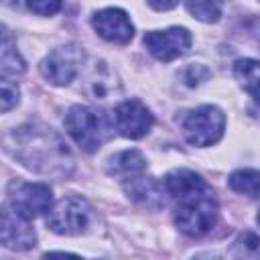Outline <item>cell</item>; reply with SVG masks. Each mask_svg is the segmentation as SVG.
<instances>
[{
  "label": "cell",
  "instance_id": "52a82bcc",
  "mask_svg": "<svg viewBox=\"0 0 260 260\" xmlns=\"http://www.w3.org/2000/svg\"><path fill=\"white\" fill-rule=\"evenodd\" d=\"M6 203L26 219H35L51 211L53 193L45 183H10Z\"/></svg>",
  "mask_w": 260,
  "mask_h": 260
},
{
  "label": "cell",
  "instance_id": "6da1fadb",
  "mask_svg": "<svg viewBox=\"0 0 260 260\" xmlns=\"http://www.w3.org/2000/svg\"><path fill=\"white\" fill-rule=\"evenodd\" d=\"M4 148L39 175L65 179L73 171V156L65 140L45 124H24L6 132Z\"/></svg>",
  "mask_w": 260,
  "mask_h": 260
},
{
  "label": "cell",
  "instance_id": "5bb4252c",
  "mask_svg": "<svg viewBox=\"0 0 260 260\" xmlns=\"http://www.w3.org/2000/svg\"><path fill=\"white\" fill-rule=\"evenodd\" d=\"M146 171V158L140 150L130 148V150H120L108 160V175L126 181L130 177L142 175Z\"/></svg>",
  "mask_w": 260,
  "mask_h": 260
},
{
  "label": "cell",
  "instance_id": "ffe728a7",
  "mask_svg": "<svg viewBox=\"0 0 260 260\" xmlns=\"http://www.w3.org/2000/svg\"><path fill=\"white\" fill-rule=\"evenodd\" d=\"M0 91H2V112H8L12 110L16 104H18V98H20V89H18V83L16 81H10L8 77H2L0 81Z\"/></svg>",
  "mask_w": 260,
  "mask_h": 260
},
{
  "label": "cell",
  "instance_id": "5b68a950",
  "mask_svg": "<svg viewBox=\"0 0 260 260\" xmlns=\"http://www.w3.org/2000/svg\"><path fill=\"white\" fill-rule=\"evenodd\" d=\"M91 221V205L77 195H67L57 201L49 215L47 228L59 236H79L87 230Z\"/></svg>",
  "mask_w": 260,
  "mask_h": 260
},
{
  "label": "cell",
  "instance_id": "9a60e30c",
  "mask_svg": "<svg viewBox=\"0 0 260 260\" xmlns=\"http://www.w3.org/2000/svg\"><path fill=\"white\" fill-rule=\"evenodd\" d=\"M234 77L238 83L254 98V102L260 108V61L244 57L234 63Z\"/></svg>",
  "mask_w": 260,
  "mask_h": 260
},
{
  "label": "cell",
  "instance_id": "7c38bea8",
  "mask_svg": "<svg viewBox=\"0 0 260 260\" xmlns=\"http://www.w3.org/2000/svg\"><path fill=\"white\" fill-rule=\"evenodd\" d=\"M124 193L128 195L130 201H134L140 207L148 209H158L165 205V183H158L154 177H144L136 175L124 181Z\"/></svg>",
  "mask_w": 260,
  "mask_h": 260
},
{
  "label": "cell",
  "instance_id": "2e32d148",
  "mask_svg": "<svg viewBox=\"0 0 260 260\" xmlns=\"http://www.w3.org/2000/svg\"><path fill=\"white\" fill-rule=\"evenodd\" d=\"M0 69H2V77H16L22 75L26 65L20 57V53L16 51L8 30H4L2 35V57H0Z\"/></svg>",
  "mask_w": 260,
  "mask_h": 260
},
{
  "label": "cell",
  "instance_id": "ac0fdd59",
  "mask_svg": "<svg viewBox=\"0 0 260 260\" xmlns=\"http://www.w3.org/2000/svg\"><path fill=\"white\" fill-rule=\"evenodd\" d=\"M187 12L201 22H217L221 18V0H185Z\"/></svg>",
  "mask_w": 260,
  "mask_h": 260
},
{
  "label": "cell",
  "instance_id": "8992f818",
  "mask_svg": "<svg viewBox=\"0 0 260 260\" xmlns=\"http://www.w3.org/2000/svg\"><path fill=\"white\" fill-rule=\"evenodd\" d=\"M83 49L79 45H61L41 61V75L53 85H69L83 65Z\"/></svg>",
  "mask_w": 260,
  "mask_h": 260
},
{
  "label": "cell",
  "instance_id": "cb8c5ba5",
  "mask_svg": "<svg viewBox=\"0 0 260 260\" xmlns=\"http://www.w3.org/2000/svg\"><path fill=\"white\" fill-rule=\"evenodd\" d=\"M256 221H258V225H260V209H258V215H256Z\"/></svg>",
  "mask_w": 260,
  "mask_h": 260
},
{
  "label": "cell",
  "instance_id": "44dd1931",
  "mask_svg": "<svg viewBox=\"0 0 260 260\" xmlns=\"http://www.w3.org/2000/svg\"><path fill=\"white\" fill-rule=\"evenodd\" d=\"M26 6L41 16H53L61 8V0H26Z\"/></svg>",
  "mask_w": 260,
  "mask_h": 260
},
{
  "label": "cell",
  "instance_id": "3957f363",
  "mask_svg": "<svg viewBox=\"0 0 260 260\" xmlns=\"http://www.w3.org/2000/svg\"><path fill=\"white\" fill-rule=\"evenodd\" d=\"M65 128L79 148H83L85 152H95L104 142L110 140L114 124L110 122L106 112L77 104L69 108L65 116Z\"/></svg>",
  "mask_w": 260,
  "mask_h": 260
},
{
  "label": "cell",
  "instance_id": "8fae6325",
  "mask_svg": "<svg viewBox=\"0 0 260 260\" xmlns=\"http://www.w3.org/2000/svg\"><path fill=\"white\" fill-rule=\"evenodd\" d=\"M91 26L104 41H110L116 45H126L134 37V24L130 22L128 14L122 8L98 10L91 16Z\"/></svg>",
  "mask_w": 260,
  "mask_h": 260
},
{
  "label": "cell",
  "instance_id": "603a6c76",
  "mask_svg": "<svg viewBox=\"0 0 260 260\" xmlns=\"http://www.w3.org/2000/svg\"><path fill=\"white\" fill-rule=\"evenodd\" d=\"M154 10H171V8H175L177 4H179V0H146Z\"/></svg>",
  "mask_w": 260,
  "mask_h": 260
},
{
  "label": "cell",
  "instance_id": "d6986e66",
  "mask_svg": "<svg viewBox=\"0 0 260 260\" xmlns=\"http://www.w3.org/2000/svg\"><path fill=\"white\" fill-rule=\"evenodd\" d=\"M234 258H260V236L254 232H242L230 246Z\"/></svg>",
  "mask_w": 260,
  "mask_h": 260
},
{
  "label": "cell",
  "instance_id": "e0dca14e",
  "mask_svg": "<svg viewBox=\"0 0 260 260\" xmlns=\"http://www.w3.org/2000/svg\"><path fill=\"white\" fill-rule=\"evenodd\" d=\"M228 185L236 193H242L248 197H260V171H254V169L234 171L228 179Z\"/></svg>",
  "mask_w": 260,
  "mask_h": 260
},
{
  "label": "cell",
  "instance_id": "277c9868",
  "mask_svg": "<svg viewBox=\"0 0 260 260\" xmlns=\"http://www.w3.org/2000/svg\"><path fill=\"white\" fill-rule=\"evenodd\" d=\"M181 130L189 144L199 148L211 146L223 136L225 116L217 106L205 104L181 116Z\"/></svg>",
  "mask_w": 260,
  "mask_h": 260
},
{
  "label": "cell",
  "instance_id": "9c48e42d",
  "mask_svg": "<svg viewBox=\"0 0 260 260\" xmlns=\"http://www.w3.org/2000/svg\"><path fill=\"white\" fill-rule=\"evenodd\" d=\"M152 124H154V118H152L150 110L140 100H126V102L118 104V108L114 112L116 130L124 138H130V140L144 138L152 130Z\"/></svg>",
  "mask_w": 260,
  "mask_h": 260
},
{
  "label": "cell",
  "instance_id": "7a4b0ae2",
  "mask_svg": "<svg viewBox=\"0 0 260 260\" xmlns=\"http://www.w3.org/2000/svg\"><path fill=\"white\" fill-rule=\"evenodd\" d=\"M165 189L175 199V223L189 238H203L217 221V201L209 183L189 169H175L165 177Z\"/></svg>",
  "mask_w": 260,
  "mask_h": 260
},
{
  "label": "cell",
  "instance_id": "ba28073f",
  "mask_svg": "<svg viewBox=\"0 0 260 260\" xmlns=\"http://www.w3.org/2000/svg\"><path fill=\"white\" fill-rule=\"evenodd\" d=\"M148 53L158 61H173L183 57L191 49V32L183 26H171L165 30H150L142 39Z\"/></svg>",
  "mask_w": 260,
  "mask_h": 260
},
{
  "label": "cell",
  "instance_id": "4fadbf2b",
  "mask_svg": "<svg viewBox=\"0 0 260 260\" xmlns=\"http://www.w3.org/2000/svg\"><path fill=\"white\" fill-rule=\"evenodd\" d=\"M83 91L87 98H91L95 102H104L120 91V81H118L116 73L108 67V63L95 61L85 75Z\"/></svg>",
  "mask_w": 260,
  "mask_h": 260
},
{
  "label": "cell",
  "instance_id": "30bf717a",
  "mask_svg": "<svg viewBox=\"0 0 260 260\" xmlns=\"http://www.w3.org/2000/svg\"><path fill=\"white\" fill-rule=\"evenodd\" d=\"M32 219H26L24 215L16 213L8 203L2 207V219H0V240L4 248L22 252L30 250L37 244V234L30 223Z\"/></svg>",
  "mask_w": 260,
  "mask_h": 260
},
{
  "label": "cell",
  "instance_id": "7402d4cb",
  "mask_svg": "<svg viewBox=\"0 0 260 260\" xmlns=\"http://www.w3.org/2000/svg\"><path fill=\"white\" fill-rule=\"evenodd\" d=\"M209 77V71H207V67H203V65H189L187 69H185V73H183V79H185V83L189 85V87H195V85H199V83H203L205 79Z\"/></svg>",
  "mask_w": 260,
  "mask_h": 260
}]
</instances>
